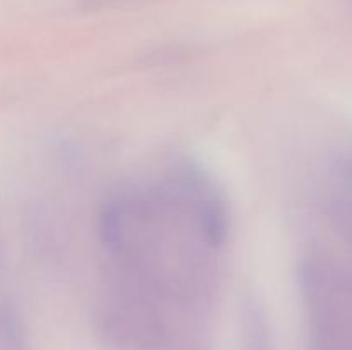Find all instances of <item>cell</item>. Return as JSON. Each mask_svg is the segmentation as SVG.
Listing matches in <instances>:
<instances>
[{"label": "cell", "mask_w": 352, "mask_h": 350, "mask_svg": "<svg viewBox=\"0 0 352 350\" xmlns=\"http://www.w3.org/2000/svg\"><path fill=\"white\" fill-rule=\"evenodd\" d=\"M100 239L116 329L162 345L174 325L199 323L215 299L227 240L223 202L188 167L119 189L103 205Z\"/></svg>", "instance_id": "1"}, {"label": "cell", "mask_w": 352, "mask_h": 350, "mask_svg": "<svg viewBox=\"0 0 352 350\" xmlns=\"http://www.w3.org/2000/svg\"><path fill=\"white\" fill-rule=\"evenodd\" d=\"M313 350H352V263L329 254L309 257L302 270Z\"/></svg>", "instance_id": "2"}]
</instances>
